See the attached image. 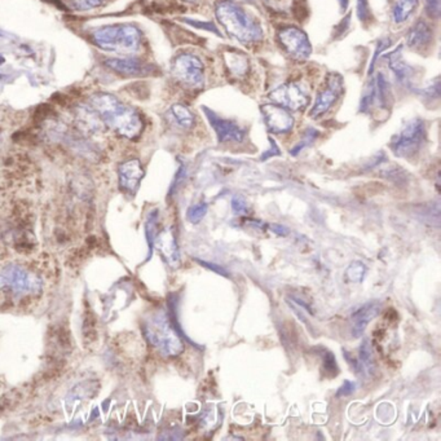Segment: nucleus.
<instances>
[{
	"label": "nucleus",
	"instance_id": "34",
	"mask_svg": "<svg viewBox=\"0 0 441 441\" xmlns=\"http://www.w3.org/2000/svg\"><path fill=\"white\" fill-rule=\"evenodd\" d=\"M197 260L198 264H201L202 267H206V268L210 269V271H213V272H216L218 275H220V276L229 277V273L225 271V269L221 268L219 266H216V264H213V263H207V261H202V260Z\"/></svg>",
	"mask_w": 441,
	"mask_h": 441
},
{
	"label": "nucleus",
	"instance_id": "3",
	"mask_svg": "<svg viewBox=\"0 0 441 441\" xmlns=\"http://www.w3.org/2000/svg\"><path fill=\"white\" fill-rule=\"evenodd\" d=\"M216 17L225 32L242 44H252L263 38V30L240 6L220 1L216 6Z\"/></svg>",
	"mask_w": 441,
	"mask_h": 441
},
{
	"label": "nucleus",
	"instance_id": "35",
	"mask_svg": "<svg viewBox=\"0 0 441 441\" xmlns=\"http://www.w3.org/2000/svg\"><path fill=\"white\" fill-rule=\"evenodd\" d=\"M269 142H271V148L261 156V158H260L261 161H266V159L273 157V156H280V154H281V151L278 149V147H277L275 140H273V139H269Z\"/></svg>",
	"mask_w": 441,
	"mask_h": 441
},
{
	"label": "nucleus",
	"instance_id": "12",
	"mask_svg": "<svg viewBox=\"0 0 441 441\" xmlns=\"http://www.w3.org/2000/svg\"><path fill=\"white\" fill-rule=\"evenodd\" d=\"M261 113L269 131L273 134H287L294 127V118L282 106L263 105Z\"/></svg>",
	"mask_w": 441,
	"mask_h": 441
},
{
	"label": "nucleus",
	"instance_id": "13",
	"mask_svg": "<svg viewBox=\"0 0 441 441\" xmlns=\"http://www.w3.org/2000/svg\"><path fill=\"white\" fill-rule=\"evenodd\" d=\"M144 168L139 159H128L119 166V187L128 194H135L144 178Z\"/></svg>",
	"mask_w": 441,
	"mask_h": 441
},
{
	"label": "nucleus",
	"instance_id": "31",
	"mask_svg": "<svg viewBox=\"0 0 441 441\" xmlns=\"http://www.w3.org/2000/svg\"><path fill=\"white\" fill-rule=\"evenodd\" d=\"M232 210L236 215H246L249 213V207L244 198L237 196L232 199Z\"/></svg>",
	"mask_w": 441,
	"mask_h": 441
},
{
	"label": "nucleus",
	"instance_id": "4",
	"mask_svg": "<svg viewBox=\"0 0 441 441\" xmlns=\"http://www.w3.org/2000/svg\"><path fill=\"white\" fill-rule=\"evenodd\" d=\"M94 42L106 52L128 54L140 47L142 32L134 25H109L95 30Z\"/></svg>",
	"mask_w": 441,
	"mask_h": 441
},
{
	"label": "nucleus",
	"instance_id": "41",
	"mask_svg": "<svg viewBox=\"0 0 441 441\" xmlns=\"http://www.w3.org/2000/svg\"><path fill=\"white\" fill-rule=\"evenodd\" d=\"M339 1H340V6H342V8H346L347 4H348V0H339Z\"/></svg>",
	"mask_w": 441,
	"mask_h": 441
},
{
	"label": "nucleus",
	"instance_id": "37",
	"mask_svg": "<svg viewBox=\"0 0 441 441\" xmlns=\"http://www.w3.org/2000/svg\"><path fill=\"white\" fill-rule=\"evenodd\" d=\"M390 44H391V40L383 39L379 42L378 47H377V49H375V54H374V57H373V61H371V63L369 74H371V73H373V69H374V63H375V60H377V55H378V54H380V52H382V51H383L385 48L388 47Z\"/></svg>",
	"mask_w": 441,
	"mask_h": 441
},
{
	"label": "nucleus",
	"instance_id": "8",
	"mask_svg": "<svg viewBox=\"0 0 441 441\" xmlns=\"http://www.w3.org/2000/svg\"><path fill=\"white\" fill-rule=\"evenodd\" d=\"M343 92V79L339 74H333L323 89L316 96L315 104L309 111L311 118H318L330 109L338 101L339 96Z\"/></svg>",
	"mask_w": 441,
	"mask_h": 441
},
{
	"label": "nucleus",
	"instance_id": "10",
	"mask_svg": "<svg viewBox=\"0 0 441 441\" xmlns=\"http://www.w3.org/2000/svg\"><path fill=\"white\" fill-rule=\"evenodd\" d=\"M269 99L277 105L284 106L285 109L299 111L308 103V97L297 83H285L276 87L271 94Z\"/></svg>",
	"mask_w": 441,
	"mask_h": 441
},
{
	"label": "nucleus",
	"instance_id": "2",
	"mask_svg": "<svg viewBox=\"0 0 441 441\" xmlns=\"http://www.w3.org/2000/svg\"><path fill=\"white\" fill-rule=\"evenodd\" d=\"M142 329L145 338L161 355L176 357L184 351L182 337L165 309H158L150 313L144 320Z\"/></svg>",
	"mask_w": 441,
	"mask_h": 441
},
{
	"label": "nucleus",
	"instance_id": "33",
	"mask_svg": "<svg viewBox=\"0 0 441 441\" xmlns=\"http://www.w3.org/2000/svg\"><path fill=\"white\" fill-rule=\"evenodd\" d=\"M357 15L361 21H365L369 17L368 0H357Z\"/></svg>",
	"mask_w": 441,
	"mask_h": 441
},
{
	"label": "nucleus",
	"instance_id": "5",
	"mask_svg": "<svg viewBox=\"0 0 441 441\" xmlns=\"http://www.w3.org/2000/svg\"><path fill=\"white\" fill-rule=\"evenodd\" d=\"M42 287V278L18 264H9L0 271V292L29 295L38 294Z\"/></svg>",
	"mask_w": 441,
	"mask_h": 441
},
{
	"label": "nucleus",
	"instance_id": "42",
	"mask_svg": "<svg viewBox=\"0 0 441 441\" xmlns=\"http://www.w3.org/2000/svg\"><path fill=\"white\" fill-rule=\"evenodd\" d=\"M4 61H6V60H4V57H3V56L0 55V65H1V63H4Z\"/></svg>",
	"mask_w": 441,
	"mask_h": 441
},
{
	"label": "nucleus",
	"instance_id": "18",
	"mask_svg": "<svg viewBox=\"0 0 441 441\" xmlns=\"http://www.w3.org/2000/svg\"><path fill=\"white\" fill-rule=\"evenodd\" d=\"M388 66L394 71L397 79L404 85H410L414 78V69L404 61L402 56V47H397L394 52L387 56Z\"/></svg>",
	"mask_w": 441,
	"mask_h": 441
},
{
	"label": "nucleus",
	"instance_id": "23",
	"mask_svg": "<svg viewBox=\"0 0 441 441\" xmlns=\"http://www.w3.org/2000/svg\"><path fill=\"white\" fill-rule=\"evenodd\" d=\"M225 63H227V66H228L230 73L237 77L244 75L249 69L247 58L241 54H237V52L225 54Z\"/></svg>",
	"mask_w": 441,
	"mask_h": 441
},
{
	"label": "nucleus",
	"instance_id": "26",
	"mask_svg": "<svg viewBox=\"0 0 441 441\" xmlns=\"http://www.w3.org/2000/svg\"><path fill=\"white\" fill-rule=\"evenodd\" d=\"M317 137H318V131L317 130H315V128H307L304 131V135L302 136V140L290 150V154L294 156V157L298 156L302 150L309 147L311 144H313Z\"/></svg>",
	"mask_w": 441,
	"mask_h": 441
},
{
	"label": "nucleus",
	"instance_id": "36",
	"mask_svg": "<svg viewBox=\"0 0 441 441\" xmlns=\"http://www.w3.org/2000/svg\"><path fill=\"white\" fill-rule=\"evenodd\" d=\"M435 82H436L435 85H433L431 87H427L423 92H425L426 96H428V97L439 99V96H440V83H439V79H436Z\"/></svg>",
	"mask_w": 441,
	"mask_h": 441
},
{
	"label": "nucleus",
	"instance_id": "9",
	"mask_svg": "<svg viewBox=\"0 0 441 441\" xmlns=\"http://www.w3.org/2000/svg\"><path fill=\"white\" fill-rule=\"evenodd\" d=\"M278 40L285 51L295 60H307L312 52L306 32H302L298 27H285L278 32Z\"/></svg>",
	"mask_w": 441,
	"mask_h": 441
},
{
	"label": "nucleus",
	"instance_id": "27",
	"mask_svg": "<svg viewBox=\"0 0 441 441\" xmlns=\"http://www.w3.org/2000/svg\"><path fill=\"white\" fill-rule=\"evenodd\" d=\"M321 349H323L321 357H323V371L326 373V375H329V377L333 378V377H335L338 374L339 371L335 356L333 355L330 351L326 349V348H321Z\"/></svg>",
	"mask_w": 441,
	"mask_h": 441
},
{
	"label": "nucleus",
	"instance_id": "20",
	"mask_svg": "<svg viewBox=\"0 0 441 441\" xmlns=\"http://www.w3.org/2000/svg\"><path fill=\"white\" fill-rule=\"evenodd\" d=\"M374 92L375 101L379 104L382 109L391 108V87L387 80L385 74L379 73L378 77L374 80Z\"/></svg>",
	"mask_w": 441,
	"mask_h": 441
},
{
	"label": "nucleus",
	"instance_id": "38",
	"mask_svg": "<svg viewBox=\"0 0 441 441\" xmlns=\"http://www.w3.org/2000/svg\"><path fill=\"white\" fill-rule=\"evenodd\" d=\"M269 229L277 236L286 237L290 233V230L281 224H269Z\"/></svg>",
	"mask_w": 441,
	"mask_h": 441
},
{
	"label": "nucleus",
	"instance_id": "11",
	"mask_svg": "<svg viewBox=\"0 0 441 441\" xmlns=\"http://www.w3.org/2000/svg\"><path fill=\"white\" fill-rule=\"evenodd\" d=\"M206 117L211 123L219 142H242L246 137V131L232 119L221 118L218 114L204 108Z\"/></svg>",
	"mask_w": 441,
	"mask_h": 441
},
{
	"label": "nucleus",
	"instance_id": "30",
	"mask_svg": "<svg viewBox=\"0 0 441 441\" xmlns=\"http://www.w3.org/2000/svg\"><path fill=\"white\" fill-rule=\"evenodd\" d=\"M427 15L433 18L440 16L441 0H425Z\"/></svg>",
	"mask_w": 441,
	"mask_h": 441
},
{
	"label": "nucleus",
	"instance_id": "21",
	"mask_svg": "<svg viewBox=\"0 0 441 441\" xmlns=\"http://www.w3.org/2000/svg\"><path fill=\"white\" fill-rule=\"evenodd\" d=\"M419 0H399L394 8V21L402 24L409 18L418 8Z\"/></svg>",
	"mask_w": 441,
	"mask_h": 441
},
{
	"label": "nucleus",
	"instance_id": "43",
	"mask_svg": "<svg viewBox=\"0 0 441 441\" xmlns=\"http://www.w3.org/2000/svg\"><path fill=\"white\" fill-rule=\"evenodd\" d=\"M185 1H190V3H194V1H197V0H185Z\"/></svg>",
	"mask_w": 441,
	"mask_h": 441
},
{
	"label": "nucleus",
	"instance_id": "24",
	"mask_svg": "<svg viewBox=\"0 0 441 441\" xmlns=\"http://www.w3.org/2000/svg\"><path fill=\"white\" fill-rule=\"evenodd\" d=\"M158 211L154 210L153 213H149L148 216V220L145 224V233H147V240H148V244H149L150 254L153 251V247H154V240L158 235ZM149 254V255H150Z\"/></svg>",
	"mask_w": 441,
	"mask_h": 441
},
{
	"label": "nucleus",
	"instance_id": "40",
	"mask_svg": "<svg viewBox=\"0 0 441 441\" xmlns=\"http://www.w3.org/2000/svg\"><path fill=\"white\" fill-rule=\"evenodd\" d=\"M188 23H190V25H194V26H199L201 29H207V30H210V32H215L216 35H220L219 30H218L213 24H206V23L205 24H202V23H197V21H190V20H188Z\"/></svg>",
	"mask_w": 441,
	"mask_h": 441
},
{
	"label": "nucleus",
	"instance_id": "39",
	"mask_svg": "<svg viewBox=\"0 0 441 441\" xmlns=\"http://www.w3.org/2000/svg\"><path fill=\"white\" fill-rule=\"evenodd\" d=\"M184 178H185V167L182 166L180 168H179V171L176 173V176H175V180H173V187H171V193L176 190V188L182 184V180H184Z\"/></svg>",
	"mask_w": 441,
	"mask_h": 441
},
{
	"label": "nucleus",
	"instance_id": "16",
	"mask_svg": "<svg viewBox=\"0 0 441 441\" xmlns=\"http://www.w3.org/2000/svg\"><path fill=\"white\" fill-rule=\"evenodd\" d=\"M433 32L431 26L423 20H419L418 23L411 26L408 35H406V44L411 49H425L433 42Z\"/></svg>",
	"mask_w": 441,
	"mask_h": 441
},
{
	"label": "nucleus",
	"instance_id": "17",
	"mask_svg": "<svg viewBox=\"0 0 441 441\" xmlns=\"http://www.w3.org/2000/svg\"><path fill=\"white\" fill-rule=\"evenodd\" d=\"M105 65L111 68V70L127 77L144 75L148 73L147 65L136 58H109L105 61Z\"/></svg>",
	"mask_w": 441,
	"mask_h": 441
},
{
	"label": "nucleus",
	"instance_id": "22",
	"mask_svg": "<svg viewBox=\"0 0 441 441\" xmlns=\"http://www.w3.org/2000/svg\"><path fill=\"white\" fill-rule=\"evenodd\" d=\"M170 113L173 116V120L176 122V125L184 128V130H190L194 125V117L190 113V109L180 104H175L171 106Z\"/></svg>",
	"mask_w": 441,
	"mask_h": 441
},
{
	"label": "nucleus",
	"instance_id": "15",
	"mask_svg": "<svg viewBox=\"0 0 441 441\" xmlns=\"http://www.w3.org/2000/svg\"><path fill=\"white\" fill-rule=\"evenodd\" d=\"M380 309H382V303L378 300H373V302L364 304L363 307L359 308L356 311L351 317L352 337L354 338H360L363 335L364 331L366 329V326L371 323V320H374L380 313Z\"/></svg>",
	"mask_w": 441,
	"mask_h": 441
},
{
	"label": "nucleus",
	"instance_id": "28",
	"mask_svg": "<svg viewBox=\"0 0 441 441\" xmlns=\"http://www.w3.org/2000/svg\"><path fill=\"white\" fill-rule=\"evenodd\" d=\"M207 210H209V206L206 202H199L197 205H193L190 207V210L187 213V219L193 224H198L205 218Z\"/></svg>",
	"mask_w": 441,
	"mask_h": 441
},
{
	"label": "nucleus",
	"instance_id": "25",
	"mask_svg": "<svg viewBox=\"0 0 441 441\" xmlns=\"http://www.w3.org/2000/svg\"><path fill=\"white\" fill-rule=\"evenodd\" d=\"M366 275V266L363 261H352L346 271L347 280L349 282H361Z\"/></svg>",
	"mask_w": 441,
	"mask_h": 441
},
{
	"label": "nucleus",
	"instance_id": "29",
	"mask_svg": "<svg viewBox=\"0 0 441 441\" xmlns=\"http://www.w3.org/2000/svg\"><path fill=\"white\" fill-rule=\"evenodd\" d=\"M104 0H68L69 7L75 11H88L103 4Z\"/></svg>",
	"mask_w": 441,
	"mask_h": 441
},
{
	"label": "nucleus",
	"instance_id": "19",
	"mask_svg": "<svg viewBox=\"0 0 441 441\" xmlns=\"http://www.w3.org/2000/svg\"><path fill=\"white\" fill-rule=\"evenodd\" d=\"M356 366H357V371H361L364 375H366V377L374 374V371H375L374 355H373L371 342L368 339H364L361 342Z\"/></svg>",
	"mask_w": 441,
	"mask_h": 441
},
{
	"label": "nucleus",
	"instance_id": "6",
	"mask_svg": "<svg viewBox=\"0 0 441 441\" xmlns=\"http://www.w3.org/2000/svg\"><path fill=\"white\" fill-rule=\"evenodd\" d=\"M426 142V126L422 119L414 118L408 122L400 134L391 142V150L396 157L411 158L418 154Z\"/></svg>",
	"mask_w": 441,
	"mask_h": 441
},
{
	"label": "nucleus",
	"instance_id": "32",
	"mask_svg": "<svg viewBox=\"0 0 441 441\" xmlns=\"http://www.w3.org/2000/svg\"><path fill=\"white\" fill-rule=\"evenodd\" d=\"M356 386L354 382L351 380H346L342 387L337 391V397H344V396H349V395L355 394Z\"/></svg>",
	"mask_w": 441,
	"mask_h": 441
},
{
	"label": "nucleus",
	"instance_id": "7",
	"mask_svg": "<svg viewBox=\"0 0 441 441\" xmlns=\"http://www.w3.org/2000/svg\"><path fill=\"white\" fill-rule=\"evenodd\" d=\"M173 75L182 85L192 89H199L205 85L204 63L197 56L182 54L173 63Z\"/></svg>",
	"mask_w": 441,
	"mask_h": 441
},
{
	"label": "nucleus",
	"instance_id": "14",
	"mask_svg": "<svg viewBox=\"0 0 441 441\" xmlns=\"http://www.w3.org/2000/svg\"><path fill=\"white\" fill-rule=\"evenodd\" d=\"M154 246L171 268H178L180 266V250L173 228L159 232L154 240Z\"/></svg>",
	"mask_w": 441,
	"mask_h": 441
},
{
	"label": "nucleus",
	"instance_id": "1",
	"mask_svg": "<svg viewBox=\"0 0 441 441\" xmlns=\"http://www.w3.org/2000/svg\"><path fill=\"white\" fill-rule=\"evenodd\" d=\"M89 104L104 123L119 136L135 139L142 134L144 125L137 111L122 103L116 96L96 94L91 97Z\"/></svg>",
	"mask_w": 441,
	"mask_h": 441
}]
</instances>
